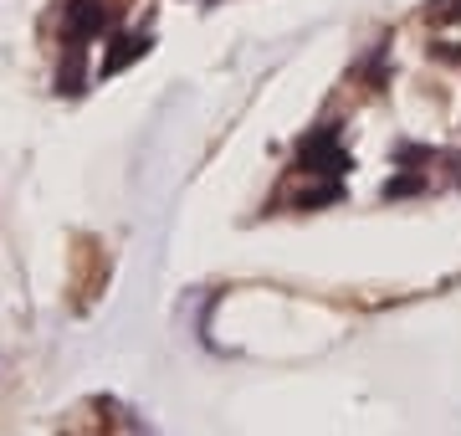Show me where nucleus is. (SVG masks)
<instances>
[{
    "label": "nucleus",
    "mask_w": 461,
    "mask_h": 436,
    "mask_svg": "<svg viewBox=\"0 0 461 436\" xmlns=\"http://www.w3.org/2000/svg\"><path fill=\"white\" fill-rule=\"evenodd\" d=\"M103 32H108V5L103 0H67V16H62V47L67 51H83Z\"/></svg>",
    "instance_id": "f257e3e1"
},
{
    "label": "nucleus",
    "mask_w": 461,
    "mask_h": 436,
    "mask_svg": "<svg viewBox=\"0 0 461 436\" xmlns=\"http://www.w3.org/2000/svg\"><path fill=\"white\" fill-rule=\"evenodd\" d=\"M297 165L303 169H323V175H339V169H344V150H339V139L323 129V134H313L303 150H297Z\"/></svg>",
    "instance_id": "f03ea898"
},
{
    "label": "nucleus",
    "mask_w": 461,
    "mask_h": 436,
    "mask_svg": "<svg viewBox=\"0 0 461 436\" xmlns=\"http://www.w3.org/2000/svg\"><path fill=\"white\" fill-rule=\"evenodd\" d=\"M430 16H436V21H456L461 16V0H436V5H430Z\"/></svg>",
    "instance_id": "39448f33"
},
{
    "label": "nucleus",
    "mask_w": 461,
    "mask_h": 436,
    "mask_svg": "<svg viewBox=\"0 0 461 436\" xmlns=\"http://www.w3.org/2000/svg\"><path fill=\"white\" fill-rule=\"evenodd\" d=\"M144 51V41H133V36H113V47H108V57H103V72H118L129 57H139Z\"/></svg>",
    "instance_id": "7ed1b4c3"
},
{
    "label": "nucleus",
    "mask_w": 461,
    "mask_h": 436,
    "mask_svg": "<svg viewBox=\"0 0 461 436\" xmlns=\"http://www.w3.org/2000/svg\"><path fill=\"white\" fill-rule=\"evenodd\" d=\"M384 195H390V201H405V195H426V180H420V175H395V180L384 185Z\"/></svg>",
    "instance_id": "20e7f679"
}]
</instances>
